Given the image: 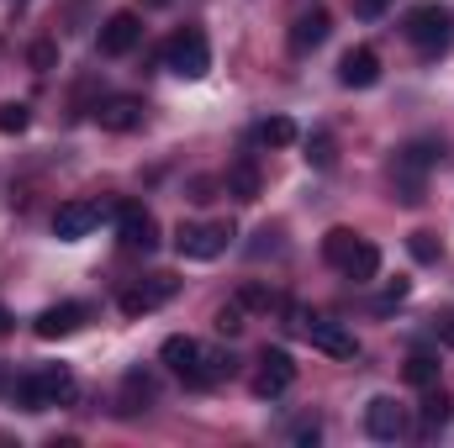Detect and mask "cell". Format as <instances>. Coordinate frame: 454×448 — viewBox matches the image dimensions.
<instances>
[{
  "label": "cell",
  "instance_id": "obj_1",
  "mask_svg": "<svg viewBox=\"0 0 454 448\" xmlns=\"http://www.w3.org/2000/svg\"><path fill=\"white\" fill-rule=\"evenodd\" d=\"M159 359L185 380V385H196V390H207V385H217L223 375H232V359H217V353H207L196 337H164V348H159Z\"/></svg>",
  "mask_w": 454,
  "mask_h": 448
},
{
  "label": "cell",
  "instance_id": "obj_2",
  "mask_svg": "<svg viewBox=\"0 0 454 448\" xmlns=\"http://www.w3.org/2000/svg\"><path fill=\"white\" fill-rule=\"evenodd\" d=\"M444 158V143H407L396 158H391V185H396V196H402V206H418L423 201V180H428V169Z\"/></svg>",
  "mask_w": 454,
  "mask_h": 448
},
{
  "label": "cell",
  "instance_id": "obj_3",
  "mask_svg": "<svg viewBox=\"0 0 454 448\" xmlns=\"http://www.w3.org/2000/svg\"><path fill=\"white\" fill-rule=\"evenodd\" d=\"M16 401H21L27 412L64 406V401H74V375H69L64 364H43V369H32V375L16 380Z\"/></svg>",
  "mask_w": 454,
  "mask_h": 448
},
{
  "label": "cell",
  "instance_id": "obj_4",
  "mask_svg": "<svg viewBox=\"0 0 454 448\" xmlns=\"http://www.w3.org/2000/svg\"><path fill=\"white\" fill-rule=\"evenodd\" d=\"M407 42H412L423 58H439V53L454 42V11L450 5H439V0L418 5V11L407 16Z\"/></svg>",
  "mask_w": 454,
  "mask_h": 448
},
{
  "label": "cell",
  "instance_id": "obj_5",
  "mask_svg": "<svg viewBox=\"0 0 454 448\" xmlns=\"http://www.w3.org/2000/svg\"><path fill=\"white\" fill-rule=\"evenodd\" d=\"M164 69L180 74V80H207L212 69V42L201 27H180L169 42H164Z\"/></svg>",
  "mask_w": 454,
  "mask_h": 448
},
{
  "label": "cell",
  "instance_id": "obj_6",
  "mask_svg": "<svg viewBox=\"0 0 454 448\" xmlns=\"http://www.w3.org/2000/svg\"><path fill=\"white\" fill-rule=\"evenodd\" d=\"M232 237H238V232H232V222H180V232H175V248H180V259L207 264V259L227 253V243H232Z\"/></svg>",
  "mask_w": 454,
  "mask_h": 448
},
{
  "label": "cell",
  "instance_id": "obj_7",
  "mask_svg": "<svg viewBox=\"0 0 454 448\" xmlns=\"http://www.w3.org/2000/svg\"><path fill=\"white\" fill-rule=\"evenodd\" d=\"M116 237H121V248H132V253H153V248H159V222H153V212L137 206V201L116 206Z\"/></svg>",
  "mask_w": 454,
  "mask_h": 448
},
{
  "label": "cell",
  "instance_id": "obj_8",
  "mask_svg": "<svg viewBox=\"0 0 454 448\" xmlns=\"http://www.w3.org/2000/svg\"><path fill=\"white\" fill-rule=\"evenodd\" d=\"M296 333L307 337L312 348H323L328 359H354V353H359L354 333L339 328V322H328V317H301V312H296Z\"/></svg>",
  "mask_w": 454,
  "mask_h": 448
},
{
  "label": "cell",
  "instance_id": "obj_9",
  "mask_svg": "<svg viewBox=\"0 0 454 448\" xmlns=\"http://www.w3.org/2000/svg\"><path fill=\"white\" fill-rule=\"evenodd\" d=\"M175 290H180L175 274H153V280H143V285H127L116 306H121L127 317H148V312H159L164 301H175Z\"/></svg>",
  "mask_w": 454,
  "mask_h": 448
},
{
  "label": "cell",
  "instance_id": "obj_10",
  "mask_svg": "<svg viewBox=\"0 0 454 448\" xmlns=\"http://www.w3.org/2000/svg\"><path fill=\"white\" fill-rule=\"evenodd\" d=\"M291 385H296L291 353H286V348H264V353H259V375H254V396L270 401V396H286Z\"/></svg>",
  "mask_w": 454,
  "mask_h": 448
},
{
  "label": "cell",
  "instance_id": "obj_11",
  "mask_svg": "<svg viewBox=\"0 0 454 448\" xmlns=\"http://www.w3.org/2000/svg\"><path fill=\"white\" fill-rule=\"evenodd\" d=\"M137 37H143V21H137L132 11H116L112 21L101 27L96 48H101V58H127V53L137 48Z\"/></svg>",
  "mask_w": 454,
  "mask_h": 448
},
{
  "label": "cell",
  "instance_id": "obj_12",
  "mask_svg": "<svg viewBox=\"0 0 454 448\" xmlns=\"http://www.w3.org/2000/svg\"><path fill=\"white\" fill-rule=\"evenodd\" d=\"M364 433L380 438V444H396V438L407 433V412H402L391 396H375V401L364 406Z\"/></svg>",
  "mask_w": 454,
  "mask_h": 448
},
{
  "label": "cell",
  "instance_id": "obj_13",
  "mask_svg": "<svg viewBox=\"0 0 454 448\" xmlns=\"http://www.w3.org/2000/svg\"><path fill=\"white\" fill-rule=\"evenodd\" d=\"M85 317H90V312H85L80 301H59V306H48V312L32 322V333L43 337V343H59V337L80 333V328H85Z\"/></svg>",
  "mask_w": 454,
  "mask_h": 448
},
{
  "label": "cell",
  "instance_id": "obj_14",
  "mask_svg": "<svg viewBox=\"0 0 454 448\" xmlns=\"http://www.w3.org/2000/svg\"><path fill=\"white\" fill-rule=\"evenodd\" d=\"M96 222H101V206H96V201H69V206L53 212V237H59V243H80Z\"/></svg>",
  "mask_w": 454,
  "mask_h": 448
},
{
  "label": "cell",
  "instance_id": "obj_15",
  "mask_svg": "<svg viewBox=\"0 0 454 448\" xmlns=\"http://www.w3.org/2000/svg\"><path fill=\"white\" fill-rule=\"evenodd\" d=\"M339 80L348 90H370V85L380 80V53H375V48H348L339 58Z\"/></svg>",
  "mask_w": 454,
  "mask_h": 448
},
{
  "label": "cell",
  "instance_id": "obj_16",
  "mask_svg": "<svg viewBox=\"0 0 454 448\" xmlns=\"http://www.w3.org/2000/svg\"><path fill=\"white\" fill-rule=\"evenodd\" d=\"M328 32H333V16H328L323 5H312V11L296 16V27H291V48H296V53H312V48L328 42Z\"/></svg>",
  "mask_w": 454,
  "mask_h": 448
},
{
  "label": "cell",
  "instance_id": "obj_17",
  "mask_svg": "<svg viewBox=\"0 0 454 448\" xmlns=\"http://www.w3.org/2000/svg\"><path fill=\"white\" fill-rule=\"evenodd\" d=\"M96 116H101V127H106V132H137V127H143V101L116 96V101H106Z\"/></svg>",
  "mask_w": 454,
  "mask_h": 448
},
{
  "label": "cell",
  "instance_id": "obj_18",
  "mask_svg": "<svg viewBox=\"0 0 454 448\" xmlns=\"http://www.w3.org/2000/svg\"><path fill=\"white\" fill-rule=\"evenodd\" d=\"M153 401H159V385H153V375L132 369V375L121 380V412H148Z\"/></svg>",
  "mask_w": 454,
  "mask_h": 448
},
{
  "label": "cell",
  "instance_id": "obj_19",
  "mask_svg": "<svg viewBox=\"0 0 454 448\" xmlns=\"http://www.w3.org/2000/svg\"><path fill=\"white\" fill-rule=\"evenodd\" d=\"M339 274H348L354 285H364V280H375V274H380V248L359 237V243H354V253L343 259V269H339Z\"/></svg>",
  "mask_w": 454,
  "mask_h": 448
},
{
  "label": "cell",
  "instance_id": "obj_20",
  "mask_svg": "<svg viewBox=\"0 0 454 448\" xmlns=\"http://www.w3.org/2000/svg\"><path fill=\"white\" fill-rule=\"evenodd\" d=\"M223 185H227V196H232V201H259V169H254L248 158H238V164L227 169Z\"/></svg>",
  "mask_w": 454,
  "mask_h": 448
},
{
  "label": "cell",
  "instance_id": "obj_21",
  "mask_svg": "<svg viewBox=\"0 0 454 448\" xmlns=\"http://www.w3.org/2000/svg\"><path fill=\"white\" fill-rule=\"evenodd\" d=\"M254 143H264V148H291V143H296V121H291V116H270V121L254 127Z\"/></svg>",
  "mask_w": 454,
  "mask_h": 448
},
{
  "label": "cell",
  "instance_id": "obj_22",
  "mask_svg": "<svg viewBox=\"0 0 454 448\" xmlns=\"http://www.w3.org/2000/svg\"><path fill=\"white\" fill-rule=\"evenodd\" d=\"M354 243H359V232H354V227H333V232L323 237V259H328L333 269H343V259L354 253Z\"/></svg>",
  "mask_w": 454,
  "mask_h": 448
},
{
  "label": "cell",
  "instance_id": "obj_23",
  "mask_svg": "<svg viewBox=\"0 0 454 448\" xmlns=\"http://www.w3.org/2000/svg\"><path fill=\"white\" fill-rule=\"evenodd\" d=\"M307 164H312V169H333V164H339L333 132H312V137H307Z\"/></svg>",
  "mask_w": 454,
  "mask_h": 448
},
{
  "label": "cell",
  "instance_id": "obj_24",
  "mask_svg": "<svg viewBox=\"0 0 454 448\" xmlns=\"http://www.w3.org/2000/svg\"><path fill=\"white\" fill-rule=\"evenodd\" d=\"M407 380H412L418 390H434V385H439V359H434V353H412V359H407Z\"/></svg>",
  "mask_w": 454,
  "mask_h": 448
},
{
  "label": "cell",
  "instance_id": "obj_25",
  "mask_svg": "<svg viewBox=\"0 0 454 448\" xmlns=\"http://www.w3.org/2000/svg\"><path fill=\"white\" fill-rule=\"evenodd\" d=\"M450 396H444V390H434V396H428V401H423V428H428V433H434V428H444V422H450Z\"/></svg>",
  "mask_w": 454,
  "mask_h": 448
},
{
  "label": "cell",
  "instance_id": "obj_26",
  "mask_svg": "<svg viewBox=\"0 0 454 448\" xmlns=\"http://www.w3.org/2000/svg\"><path fill=\"white\" fill-rule=\"evenodd\" d=\"M212 328H217L223 337H238V333H243V301H227V306H217Z\"/></svg>",
  "mask_w": 454,
  "mask_h": 448
},
{
  "label": "cell",
  "instance_id": "obj_27",
  "mask_svg": "<svg viewBox=\"0 0 454 448\" xmlns=\"http://www.w3.org/2000/svg\"><path fill=\"white\" fill-rule=\"evenodd\" d=\"M238 301H243V312H270V306H280V296H275V290H264V285H243V290H238Z\"/></svg>",
  "mask_w": 454,
  "mask_h": 448
},
{
  "label": "cell",
  "instance_id": "obj_28",
  "mask_svg": "<svg viewBox=\"0 0 454 448\" xmlns=\"http://www.w3.org/2000/svg\"><path fill=\"white\" fill-rule=\"evenodd\" d=\"M407 248H412V259H418V264H439V253H444L434 232H412V243H407Z\"/></svg>",
  "mask_w": 454,
  "mask_h": 448
},
{
  "label": "cell",
  "instance_id": "obj_29",
  "mask_svg": "<svg viewBox=\"0 0 454 448\" xmlns=\"http://www.w3.org/2000/svg\"><path fill=\"white\" fill-rule=\"evenodd\" d=\"M407 296H412V285H407V280H396V285H386V290L375 296V312H396Z\"/></svg>",
  "mask_w": 454,
  "mask_h": 448
},
{
  "label": "cell",
  "instance_id": "obj_30",
  "mask_svg": "<svg viewBox=\"0 0 454 448\" xmlns=\"http://www.w3.org/2000/svg\"><path fill=\"white\" fill-rule=\"evenodd\" d=\"M27 121H32V112H27L21 101H11V106H0V132H27Z\"/></svg>",
  "mask_w": 454,
  "mask_h": 448
},
{
  "label": "cell",
  "instance_id": "obj_31",
  "mask_svg": "<svg viewBox=\"0 0 454 448\" xmlns=\"http://www.w3.org/2000/svg\"><path fill=\"white\" fill-rule=\"evenodd\" d=\"M428 328H434V337H439L444 348H454V306H444V312H434V317H428Z\"/></svg>",
  "mask_w": 454,
  "mask_h": 448
},
{
  "label": "cell",
  "instance_id": "obj_32",
  "mask_svg": "<svg viewBox=\"0 0 454 448\" xmlns=\"http://www.w3.org/2000/svg\"><path fill=\"white\" fill-rule=\"evenodd\" d=\"M48 64H53V42H37L32 48V69H48Z\"/></svg>",
  "mask_w": 454,
  "mask_h": 448
},
{
  "label": "cell",
  "instance_id": "obj_33",
  "mask_svg": "<svg viewBox=\"0 0 454 448\" xmlns=\"http://www.w3.org/2000/svg\"><path fill=\"white\" fill-rule=\"evenodd\" d=\"M380 5H386V0H359V16H375Z\"/></svg>",
  "mask_w": 454,
  "mask_h": 448
},
{
  "label": "cell",
  "instance_id": "obj_34",
  "mask_svg": "<svg viewBox=\"0 0 454 448\" xmlns=\"http://www.w3.org/2000/svg\"><path fill=\"white\" fill-rule=\"evenodd\" d=\"M11 333V312H5V306H0V337Z\"/></svg>",
  "mask_w": 454,
  "mask_h": 448
},
{
  "label": "cell",
  "instance_id": "obj_35",
  "mask_svg": "<svg viewBox=\"0 0 454 448\" xmlns=\"http://www.w3.org/2000/svg\"><path fill=\"white\" fill-rule=\"evenodd\" d=\"M143 5H169V0H143Z\"/></svg>",
  "mask_w": 454,
  "mask_h": 448
}]
</instances>
